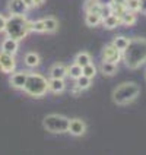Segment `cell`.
Returning <instances> with one entry per match:
<instances>
[{
	"mask_svg": "<svg viewBox=\"0 0 146 155\" xmlns=\"http://www.w3.org/2000/svg\"><path fill=\"white\" fill-rule=\"evenodd\" d=\"M6 18L3 16V15H0V32H3L5 31V28H6Z\"/></svg>",
	"mask_w": 146,
	"mask_h": 155,
	"instance_id": "f1b7e54d",
	"label": "cell"
},
{
	"mask_svg": "<svg viewBox=\"0 0 146 155\" xmlns=\"http://www.w3.org/2000/svg\"><path fill=\"white\" fill-rule=\"evenodd\" d=\"M69 123L70 119L63 116V114H47L43 119V126L44 129L50 133H56V135H61L69 132Z\"/></svg>",
	"mask_w": 146,
	"mask_h": 155,
	"instance_id": "5b68a950",
	"label": "cell"
},
{
	"mask_svg": "<svg viewBox=\"0 0 146 155\" xmlns=\"http://www.w3.org/2000/svg\"><path fill=\"white\" fill-rule=\"evenodd\" d=\"M18 48H19L18 41L13 40V38H10V37H6V38L2 41V51L9 53V54H16Z\"/></svg>",
	"mask_w": 146,
	"mask_h": 155,
	"instance_id": "4fadbf2b",
	"label": "cell"
},
{
	"mask_svg": "<svg viewBox=\"0 0 146 155\" xmlns=\"http://www.w3.org/2000/svg\"><path fill=\"white\" fill-rule=\"evenodd\" d=\"M126 8H127V10L138 12L139 10V0H126Z\"/></svg>",
	"mask_w": 146,
	"mask_h": 155,
	"instance_id": "4316f807",
	"label": "cell"
},
{
	"mask_svg": "<svg viewBox=\"0 0 146 155\" xmlns=\"http://www.w3.org/2000/svg\"><path fill=\"white\" fill-rule=\"evenodd\" d=\"M5 31L8 37L21 41L29 32V21L25 18V15H10V18L6 21Z\"/></svg>",
	"mask_w": 146,
	"mask_h": 155,
	"instance_id": "7a4b0ae2",
	"label": "cell"
},
{
	"mask_svg": "<svg viewBox=\"0 0 146 155\" xmlns=\"http://www.w3.org/2000/svg\"><path fill=\"white\" fill-rule=\"evenodd\" d=\"M91 81H92L91 78L85 76V75H82V76H79V78H77V79H76V82H75V84H76V85L79 86V88H80L82 91H83V89H88V88L91 86V84H92Z\"/></svg>",
	"mask_w": 146,
	"mask_h": 155,
	"instance_id": "cb8c5ba5",
	"label": "cell"
},
{
	"mask_svg": "<svg viewBox=\"0 0 146 155\" xmlns=\"http://www.w3.org/2000/svg\"><path fill=\"white\" fill-rule=\"evenodd\" d=\"M24 2L26 3V6H28V9H29V8H32V0H24Z\"/></svg>",
	"mask_w": 146,
	"mask_h": 155,
	"instance_id": "1f68e13d",
	"label": "cell"
},
{
	"mask_svg": "<svg viewBox=\"0 0 146 155\" xmlns=\"http://www.w3.org/2000/svg\"><path fill=\"white\" fill-rule=\"evenodd\" d=\"M72 94L75 95V97H77V95L82 94V89H80V88H79V86H77L76 84H75V86L72 88Z\"/></svg>",
	"mask_w": 146,
	"mask_h": 155,
	"instance_id": "f546056e",
	"label": "cell"
},
{
	"mask_svg": "<svg viewBox=\"0 0 146 155\" xmlns=\"http://www.w3.org/2000/svg\"><path fill=\"white\" fill-rule=\"evenodd\" d=\"M129 43H130V38H127V37H123V35H118V37H115L114 40H112V44L120 50L121 53L126 50V47L129 45Z\"/></svg>",
	"mask_w": 146,
	"mask_h": 155,
	"instance_id": "7402d4cb",
	"label": "cell"
},
{
	"mask_svg": "<svg viewBox=\"0 0 146 155\" xmlns=\"http://www.w3.org/2000/svg\"><path fill=\"white\" fill-rule=\"evenodd\" d=\"M24 61H25V64L28 68H31V69H34V68H38L40 66V63H41V59H40V56L37 54V53L31 51V53H26L25 57H24Z\"/></svg>",
	"mask_w": 146,
	"mask_h": 155,
	"instance_id": "2e32d148",
	"label": "cell"
},
{
	"mask_svg": "<svg viewBox=\"0 0 146 155\" xmlns=\"http://www.w3.org/2000/svg\"><path fill=\"white\" fill-rule=\"evenodd\" d=\"M16 69V60L15 54L0 51V70L3 73H13Z\"/></svg>",
	"mask_w": 146,
	"mask_h": 155,
	"instance_id": "8992f818",
	"label": "cell"
},
{
	"mask_svg": "<svg viewBox=\"0 0 146 155\" xmlns=\"http://www.w3.org/2000/svg\"><path fill=\"white\" fill-rule=\"evenodd\" d=\"M45 0H32V8H38V6H41Z\"/></svg>",
	"mask_w": 146,
	"mask_h": 155,
	"instance_id": "4dcf8cb0",
	"label": "cell"
},
{
	"mask_svg": "<svg viewBox=\"0 0 146 155\" xmlns=\"http://www.w3.org/2000/svg\"><path fill=\"white\" fill-rule=\"evenodd\" d=\"M28 73L29 72H25V70H21V72H13L12 76L9 79V84L12 88L15 89H24L26 82V78H28Z\"/></svg>",
	"mask_w": 146,
	"mask_h": 155,
	"instance_id": "ba28073f",
	"label": "cell"
},
{
	"mask_svg": "<svg viewBox=\"0 0 146 155\" xmlns=\"http://www.w3.org/2000/svg\"><path fill=\"white\" fill-rule=\"evenodd\" d=\"M86 132V123L82 119H70L69 133L73 136H82Z\"/></svg>",
	"mask_w": 146,
	"mask_h": 155,
	"instance_id": "9c48e42d",
	"label": "cell"
},
{
	"mask_svg": "<svg viewBox=\"0 0 146 155\" xmlns=\"http://www.w3.org/2000/svg\"><path fill=\"white\" fill-rule=\"evenodd\" d=\"M145 79H146V70H145Z\"/></svg>",
	"mask_w": 146,
	"mask_h": 155,
	"instance_id": "d6a6232c",
	"label": "cell"
},
{
	"mask_svg": "<svg viewBox=\"0 0 146 155\" xmlns=\"http://www.w3.org/2000/svg\"><path fill=\"white\" fill-rule=\"evenodd\" d=\"M140 94V86L135 82H124L112 91V101L117 105H129Z\"/></svg>",
	"mask_w": 146,
	"mask_h": 155,
	"instance_id": "3957f363",
	"label": "cell"
},
{
	"mask_svg": "<svg viewBox=\"0 0 146 155\" xmlns=\"http://www.w3.org/2000/svg\"><path fill=\"white\" fill-rule=\"evenodd\" d=\"M66 89V82L60 78H50L48 79V91L53 94H61Z\"/></svg>",
	"mask_w": 146,
	"mask_h": 155,
	"instance_id": "8fae6325",
	"label": "cell"
},
{
	"mask_svg": "<svg viewBox=\"0 0 146 155\" xmlns=\"http://www.w3.org/2000/svg\"><path fill=\"white\" fill-rule=\"evenodd\" d=\"M24 91L29 97L41 98L48 92V81L41 73H28Z\"/></svg>",
	"mask_w": 146,
	"mask_h": 155,
	"instance_id": "277c9868",
	"label": "cell"
},
{
	"mask_svg": "<svg viewBox=\"0 0 146 155\" xmlns=\"http://www.w3.org/2000/svg\"><path fill=\"white\" fill-rule=\"evenodd\" d=\"M120 24H121L120 16H117V15H114V13H110L108 16H105L102 19V25L105 29H114V28H117Z\"/></svg>",
	"mask_w": 146,
	"mask_h": 155,
	"instance_id": "5bb4252c",
	"label": "cell"
},
{
	"mask_svg": "<svg viewBox=\"0 0 146 155\" xmlns=\"http://www.w3.org/2000/svg\"><path fill=\"white\" fill-rule=\"evenodd\" d=\"M29 31H35V32H45V29H44V22L43 19H40V21H29Z\"/></svg>",
	"mask_w": 146,
	"mask_h": 155,
	"instance_id": "484cf974",
	"label": "cell"
},
{
	"mask_svg": "<svg viewBox=\"0 0 146 155\" xmlns=\"http://www.w3.org/2000/svg\"><path fill=\"white\" fill-rule=\"evenodd\" d=\"M102 22V18L99 13H86L85 16V24L88 26H91V28H95V26H98L99 24Z\"/></svg>",
	"mask_w": 146,
	"mask_h": 155,
	"instance_id": "44dd1931",
	"label": "cell"
},
{
	"mask_svg": "<svg viewBox=\"0 0 146 155\" xmlns=\"http://www.w3.org/2000/svg\"><path fill=\"white\" fill-rule=\"evenodd\" d=\"M102 60L105 61H111V63H118L123 59V53L114 45V44H108L102 48Z\"/></svg>",
	"mask_w": 146,
	"mask_h": 155,
	"instance_id": "52a82bcc",
	"label": "cell"
},
{
	"mask_svg": "<svg viewBox=\"0 0 146 155\" xmlns=\"http://www.w3.org/2000/svg\"><path fill=\"white\" fill-rule=\"evenodd\" d=\"M102 6L104 5H101L98 0H86L85 10H86V13H101Z\"/></svg>",
	"mask_w": 146,
	"mask_h": 155,
	"instance_id": "ac0fdd59",
	"label": "cell"
},
{
	"mask_svg": "<svg viewBox=\"0 0 146 155\" xmlns=\"http://www.w3.org/2000/svg\"><path fill=\"white\" fill-rule=\"evenodd\" d=\"M120 21L123 25H127V26H131L136 24V13L131 12V10H126L124 13L120 15Z\"/></svg>",
	"mask_w": 146,
	"mask_h": 155,
	"instance_id": "d6986e66",
	"label": "cell"
},
{
	"mask_svg": "<svg viewBox=\"0 0 146 155\" xmlns=\"http://www.w3.org/2000/svg\"><path fill=\"white\" fill-rule=\"evenodd\" d=\"M123 60L129 69H138L146 63V38L135 37L123 51Z\"/></svg>",
	"mask_w": 146,
	"mask_h": 155,
	"instance_id": "6da1fadb",
	"label": "cell"
},
{
	"mask_svg": "<svg viewBox=\"0 0 146 155\" xmlns=\"http://www.w3.org/2000/svg\"><path fill=\"white\" fill-rule=\"evenodd\" d=\"M75 63L83 68V66H86V64L92 63V57H91V54H89L88 51H80L75 56Z\"/></svg>",
	"mask_w": 146,
	"mask_h": 155,
	"instance_id": "ffe728a7",
	"label": "cell"
},
{
	"mask_svg": "<svg viewBox=\"0 0 146 155\" xmlns=\"http://www.w3.org/2000/svg\"><path fill=\"white\" fill-rule=\"evenodd\" d=\"M67 76L73 78V79H77L79 76H82V66H79L76 63L67 66Z\"/></svg>",
	"mask_w": 146,
	"mask_h": 155,
	"instance_id": "603a6c76",
	"label": "cell"
},
{
	"mask_svg": "<svg viewBox=\"0 0 146 155\" xmlns=\"http://www.w3.org/2000/svg\"><path fill=\"white\" fill-rule=\"evenodd\" d=\"M44 22V29L45 32H56L57 28H59V21L54 16H47L43 19Z\"/></svg>",
	"mask_w": 146,
	"mask_h": 155,
	"instance_id": "e0dca14e",
	"label": "cell"
},
{
	"mask_svg": "<svg viewBox=\"0 0 146 155\" xmlns=\"http://www.w3.org/2000/svg\"><path fill=\"white\" fill-rule=\"evenodd\" d=\"M82 75L91 78V79L95 78V75H96V66H95L94 63H89V64L83 66V68H82Z\"/></svg>",
	"mask_w": 146,
	"mask_h": 155,
	"instance_id": "d4e9b609",
	"label": "cell"
},
{
	"mask_svg": "<svg viewBox=\"0 0 146 155\" xmlns=\"http://www.w3.org/2000/svg\"><path fill=\"white\" fill-rule=\"evenodd\" d=\"M8 9L10 15H25L28 6L24 0H9Z\"/></svg>",
	"mask_w": 146,
	"mask_h": 155,
	"instance_id": "30bf717a",
	"label": "cell"
},
{
	"mask_svg": "<svg viewBox=\"0 0 146 155\" xmlns=\"http://www.w3.org/2000/svg\"><path fill=\"white\" fill-rule=\"evenodd\" d=\"M139 10L146 15V0H139Z\"/></svg>",
	"mask_w": 146,
	"mask_h": 155,
	"instance_id": "83f0119b",
	"label": "cell"
},
{
	"mask_svg": "<svg viewBox=\"0 0 146 155\" xmlns=\"http://www.w3.org/2000/svg\"><path fill=\"white\" fill-rule=\"evenodd\" d=\"M67 76V66L63 63H54L50 68V78H60L64 79Z\"/></svg>",
	"mask_w": 146,
	"mask_h": 155,
	"instance_id": "7c38bea8",
	"label": "cell"
},
{
	"mask_svg": "<svg viewBox=\"0 0 146 155\" xmlns=\"http://www.w3.org/2000/svg\"><path fill=\"white\" fill-rule=\"evenodd\" d=\"M99 70L102 72V75L105 76H112L117 73V63H111V61H105L102 60L101 64H99Z\"/></svg>",
	"mask_w": 146,
	"mask_h": 155,
	"instance_id": "9a60e30c",
	"label": "cell"
}]
</instances>
